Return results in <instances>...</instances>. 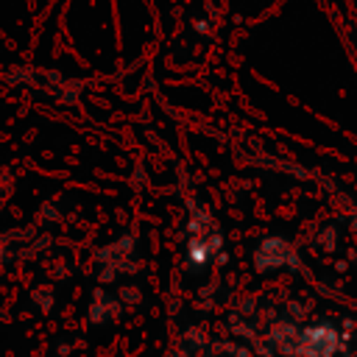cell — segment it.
Masks as SVG:
<instances>
[{"label":"cell","instance_id":"6da1fadb","mask_svg":"<svg viewBox=\"0 0 357 357\" xmlns=\"http://www.w3.org/2000/svg\"><path fill=\"white\" fill-rule=\"evenodd\" d=\"M223 254V234L215 223V218L198 206L190 204V220H187V265L190 271L209 268Z\"/></svg>","mask_w":357,"mask_h":357},{"label":"cell","instance_id":"7a4b0ae2","mask_svg":"<svg viewBox=\"0 0 357 357\" xmlns=\"http://www.w3.org/2000/svg\"><path fill=\"white\" fill-rule=\"evenodd\" d=\"M343 349V332L329 321L298 326L287 357H337Z\"/></svg>","mask_w":357,"mask_h":357},{"label":"cell","instance_id":"3957f363","mask_svg":"<svg viewBox=\"0 0 357 357\" xmlns=\"http://www.w3.org/2000/svg\"><path fill=\"white\" fill-rule=\"evenodd\" d=\"M257 273H273V271H301V254L298 248L282 237V234H268L254 245L251 257Z\"/></svg>","mask_w":357,"mask_h":357},{"label":"cell","instance_id":"277c9868","mask_svg":"<svg viewBox=\"0 0 357 357\" xmlns=\"http://www.w3.org/2000/svg\"><path fill=\"white\" fill-rule=\"evenodd\" d=\"M349 226H351V231H354V234H357V209H354V212H351V218H349Z\"/></svg>","mask_w":357,"mask_h":357}]
</instances>
